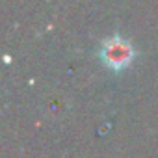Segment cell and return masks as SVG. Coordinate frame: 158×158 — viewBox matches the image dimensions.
<instances>
[{
  "mask_svg": "<svg viewBox=\"0 0 158 158\" xmlns=\"http://www.w3.org/2000/svg\"><path fill=\"white\" fill-rule=\"evenodd\" d=\"M101 58L102 61L114 69V71H119L123 67H127L132 58H134V48L132 45L123 39V37H110L102 43V48H101Z\"/></svg>",
  "mask_w": 158,
  "mask_h": 158,
  "instance_id": "obj_1",
  "label": "cell"
}]
</instances>
